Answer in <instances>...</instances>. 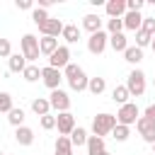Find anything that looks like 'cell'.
I'll list each match as a JSON object with an SVG mask.
<instances>
[{
    "label": "cell",
    "instance_id": "cell-33",
    "mask_svg": "<svg viewBox=\"0 0 155 155\" xmlns=\"http://www.w3.org/2000/svg\"><path fill=\"white\" fill-rule=\"evenodd\" d=\"M15 107H12V97L7 94V92H0V111L2 114H10Z\"/></svg>",
    "mask_w": 155,
    "mask_h": 155
},
{
    "label": "cell",
    "instance_id": "cell-14",
    "mask_svg": "<svg viewBox=\"0 0 155 155\" xmlns=\"http://www.w3.org/2000/svg\"><path fill=\"white\" fill-rule=\"evenodd\" d=\"M124 27L131 29V31H138L143 27V15L140 12H126L124 15Z\"/></svg>",
    "mask_w": 155,
    "mask_h": 155
},
{
    "label": "cell",
    "instance_id": "cell-25",
    "mask_svg": "<svg viewBox=\"0 0 155 155\" xmlns=\"http://www.w3.org/2000/svg\"><path fill=\"white\" fill-rule=\"evenodd\" d=\"M87 90L97 97V94H102L104 90H107V80L104 78H90V82H87Z\"/></svg>",
    "mask_w": 155,
    "mask_h": 155
},
{
    "label": "cell",
    "instance_id": "cell-20",
    "mask_svg": "<svg viewBox=\"0 0 155 155\" xmlns=\"http://www.w3.org/2000/svg\"><path fill=\"white\" fill-rule=\"evenodd\" d=\"M56 48H58V39H53V36H44V39H39V51H41L44 56H51Z\"/></svg>",
    "mask_w": 155,
    "mask_h": 155
},
{
    "label": "cell",
    "instance_id": "cell-12",
    "mask_svg": "<svg viewBox=\"0 0 155 155\" xmlns=\"http://www.w3.org/2000/svg\"><path fill=\"white\" fill-rule=\"evenodd\" d=\"M136 128H138V133L143 136V140H148V143H155V121H150V119L140 116V119L136 121Z\"/></svg>",
    "mask_w": 155,
    "mask_h": 155
},
{
    "label": "cell",
    "instance_id": "cell-21",
    "mask_svg": "<svg viewBox=\"0 0 155 155\" xmlns=\"http://www.w3.org/2000/svg\"><path fill=\"white\" fill-rule=\"evenodd\" d=\"M128 97H131V92L126 90V85H116L114 90H111V99L116 102V104H128Z\"/></svg>",
    "mask_w": 155,
    "mask_h": 155
},
{
    "label": "cell",
    "instance_id": "cell-1",
    "mask_svg": "<svg viewBox=\"0 0 155 155\" xmlns=\"http://www.w3.org/2000/svg\"><path fill=\"white\" fill-rule=\"evenodd\" d=\"M63 73H65V80L70 82V90H75V92H82V90H87V82H90V78L85 75V70H82L80 65H75V63H68V65L63 68Z\"/></svg>",
    "mask_w": 155,
    "mask_h": 155
},
{
    "label": "cell",
    "instance_id": "cell-23",
    "mask_svg": "<svg viewBox=\"0 0 155 155\" xmlns=\"http://www.w3.org/2000/svg\"><path fill=\"white\" fill-rule=\"evenodd\" d=\"M56 155H73L70 136H58V140H56Z\"/></svg>",
    "mask_w": 155,
    "mask_h": 155
},
{
    "label": "cell",
    "instance_id": "cell-35",
    "mask_svg": "<svg viewBox=\"0 0 155 155\" xmlns=\"http://www.w3.org/2000/svg\"><path fill=\"white\" fill-rule=\"evenodd\" d=\"M143 31H148L150 36H155V17H143Z\"/></svg>",
    "mask_w": 155,
    "mask_h": 155
},
{
    "label": "cell",
    "instance_id": "cell-31",
    "mask_svg": "<svg viewBox=\"0 0 155 155\" xmlns=\"http://www.w3.org/2000/svg\"><path fill=\"white\" fill-rule=\"evenodd\" d=\"M31 19H34V24H36V27H41V24L48 19V12H46V10H41V7H34V10H31Z\"/></svg>",
    "mask_w": 155,
    "mask_h": 155
},
{
    "label": "cell",
    "instance_id": "cell-40",
    "mask_svg": "<svg viewBox=\"0 0 155 155\" xmlns=\"http://www.w3.org/2000/svg\"><path fill=\"white\" fill-rule=\"evenodd\" d=\"M150 46H153V51H155V36H153V41H150Z\"/></svg>",
    "mask_w": 155,
    "mask_h": 155
},
{
    "label": "cell",
    "instance_id": "cell-13",
    "mask_svg": "<svg viewBox=\"0 0 155 155\" xmlns=\"http://www.w3.org/2000/svg\"><path fill=\"white\" fill-rule=\"evenodd\" d=\"M104 7H107L109 19H124V15H126V0H109Z\"/></svg>",
    "mask_w": 155,
    "mask_h": 155
},
{
    "label": "cell",
    "instance_id": "cell-30",
    "mask_svg": "<svg viewBox=\"0 0 155 155\" xmlns=\"http://www.w3.org/2000/svg\"><path fill=\"white\" fill-rule=\"evenodd\" d=\"M128 136H131L128 126H121V124H116V126H114V131H111V138H114V140H119V143H124Z\"/></svg>",
    "mask_w": 155,
    "mask_h": 155
},
{
    "label": "cell",
    "instance_id": "cell-11",
    "mask_svg": "<svg viewBox=\"0 0 155 155\" xmlns=\"http://www.w3.org/2000/svg\"><path fill=\"white\" fill-rule=\"evenodd\" d=\"M63 27H65V24H63L58 17H48V19L39 27V31H41L44 36H53V39H56L58 34H63Z\"/></svg>",
    "mask_w": 155,
    "mask_h": 155
},
{
    "label": "cell",
    "instance_id": "cell-44",
    "mask_svg": "<svg viewBox=\"0 0 155 155\" xmlns=\"http://www.w3.org/2000/svg\"><path fill=\"white\" fill-rule=\"evenodd\" d=\"M0 155H5V153H0Z\"/></svg>",
    "mask_w": 155,
    "mask_h": 155
},
{
    "label": "cell",
    "instance_id": "cell-45",
    "mask_svg": "<svg viewBox=\"0 0 155 155\" xmlns=\"http://www.w3.org/2000/svg\"><path fill=\"white\" fill-rule=\"evenodd\" d=\"M150 155H153V153H150Z\"/></svg>",
    "mask_w": 155,
    "mask_h": 155
},
{
    "label": "cell",
    "instance_id": "cell-27",
    "mask_svg": "<svg viewBox=\"0 0 155 155\" xmlns=\"http://www.w3.org/2000/svg\"><path fill=\"white\" fill-rule=\"evenodd\" d=\"M61 36H63V39H65L68 44H75V41L80 39V29H78L75 24H65V27H63V34H61Z\"/></svg>",
    "mask_w": 155,
    "mask_h": 155
},
{
    "label": "cell",
    "instance_id": "cell-26",
    "mask_svg": "<svg viewBox=\"0 0 155 155\" xmlns=\"http://www.w3.org/2000/svg\"><path fill=\"white\" fill-rule=\"evenodd\" d=\"M87 138H90V136H87V131H85L82 126H75V131L70 133V143H73V145H87Z\"/></svg>",
    "mask_w": 155,
    "mask_h": 155
},
{
    "label": "cell",
    "instance_id": "cell-43",
    "mask_svg": "<svg viewBox=\"0 0 155 155\" xmlns=\"http://www.w3.org/2000/svg\"><path fill=\"white\" fill-rule=\"evenodd\" d=\"M153 85H155V78H153Z\"/></svg>",
    "mask_w": 155,
    "mask_h": 155
},
{
    "label": "cell",
    "instance_id": "cell-22",
    "mask_svg": "<svg viewBox=\"0 0 155 155\" xmlns=\"http://www.w3.org/2000/svg\"><path fill=\"white\" fill-rule=\"evenodd\" d=\"M31 111H34L36 116H46V114L51 111V102L44 99V97H36V99L31 102Z\"/></svg>",
    "mask_w": 155,
    "mask_h": 155
},
{
    "label": "cell",
    "instance_id": "cell-15",
    "mask_svg": "<svg viewBox=\"0 0 155 155\" xmlns=\"http://www.w3.org/2000/svg\"><path fill=\"white\" fill-rule=\"evenodd\" d=\"M15 140H17L19 145H31V143H34V131H31L29 126H19V128L15 131Z\"/></svg>",
    "mask_w": 155,
    "mask_h": 155
},
{
    "label": "cell",
    "instance_id": "cell-18",
    "mask_svg": "<svg viewBox=\"0 0 155 155\" xmlns=\"http://www.w3.org/2000/svg\"><path fill=\"white\" fill-rule=\"evenodd\" d=\"M7 65H10L12 73H24V68H27V58H24L22 53H12V56L7 58Z\"/></svg>",
    "mask_w": 155,
    "mask_h": 155
},
{
    "label": "cell",
    "instance_id": "cell-42",
    "mask_svg": "<svg viewBox=\"0 0 155 155\" xmlns=\"http://www.w3.org/2000/svg\"><path fill=\"white\" fill-rule=\"evenodd\" d=\"M153 155H155V143H153Z\"/></svg>",
    "mask_w": 155,
    "mask_h": 155
},
{
    "label": "cell",
    "instance_id": "cell-24",
    "mask_svg": "<svg viewBox=\"0 0 155 155\" xmlns=\"http://www.w3.org/2000/svg\"><path fill=\"white\" fill-rule=\"evenodd\" d=\"M109 44H111V48L119 51V53H124V51L128 48V39H126L124 34H111V36H109Z\"/></svg>",
    "mask_w": 155,
    "mask_h": 155
},
{
    "label": "cell",
    "instance_id": "cell-37",
    "mask_svg": "<svg viewBox=\"0 0 155 155\" xmlns=\"http://www.w3.org/2000/svg\"><path fill=\"white\" fill-rule=\"evenodd\" d=\"M41 128H44V131H51V128H56V116H51V114L41 116Z\"/></svg>",
    "mask_w": 155,
    "mask_h": 155
},
{
    "label": "cell",
    "instance_id": "cell-4",
    "mask_svg": "<svg viewBox=\"0 0 155 155\" xmlns=\"http://www.w3.org/2000/svg\"><path fill=\"white\" fill-rule=\"evenodd\" d=\"M19 46H22V56L29 61V63H34L36 58H39V39L34 36V34H24L22 36V41H19Z\"/></svg>",
    "mask_w": 155,
    "mask_h": 155
},
{
    "label": "cell",
    "instance_id": "cell-8",
    "mask_svg": "<svg viewBox=\"0 0 155 155\" xmlns=\"http://www.w3.org/2000/svg\"><path fill=\"white\" fill-rule=\"evenodd\" d=\"M107 41H109L107 31L90 34V39H87V51H90V53H94V56H99V53H104V48H107Z\"/></svg>",
    "mask_w": 155,
    "mask_h": 155
},
{
    "label": "cell",
    "instance_id": "cell-5",
    "mask_svg": "<svg viewBox=\"0 0 155 155\" xmlns=\"http://www.w3.org/2000/svg\"><path fill=\"white\" fill-rule=\"evenodd\" d=\"M138 119H140V111H138V107H136L133 102L124 104V107L116 111V121H119L121 126H131V124H136Z\"/></svg>",
    "mask_w": 155,
    "mask_h": 155
},
{
    "label": "cell",
    "instance_id": "cell-32",
    "mask_svg": "<svg viewBox=\"0 0 155 155\" xmlns=\"http://www.w3.org/2000/svg\"><path fill=\"white\" fill-rule=\"evenodd\" d=\"M150 41H153V36H150L148 31H143V29H138V31H136V46H138V48H145Z\"/></svg>",
    "mask_w": 155,
    "mask_h": 155
},
{
    "label": "cell",
    "instance_id": "cell-38",
    "mask_svg": "<svg viewBox=\"0 0 155 155\" xmlns=\"http://www.w3.org/2000/svg\"><path fill=\"white\" fill-rule=\"evenodd\" d=\"M15 5H17L19 10H31V0H17Z\"/></svg>",
    "mask_w": 155,
    "mask_h": 155
},
{
    "label": "cell",
    "instance_id": "cell-16",
    "mask_svg": "<svg viewBox=\"0 0 155 155\" xmlns=\"http://www.w3.org/2000/svg\"><path fill=\"white\" fill-rule=\"evenodd\" d=\"M82 27H85L90 34L102 31V19H99V15H85V17H82Z\"/></svg>",
    "mask_w": 155,
    "mask_h": 155
},
{
    "label": "cell",
    "instance_id": "cell-41",
    "mask_svg": "<svg viewBox=\"0 0 155 155\" xmlns=\"http://www.w3.org/2000/svg\"><path fill=\"white\" fill-rule=\"evenodd\" d=\"M99 155H111V153H107V150H104V153H99Z\"/></svg>",
    "mask_w": 155,
    "mask_h": 155
},
{
    "label": "cell",
    "instance_id": "cell-19",
    "mask_svg": "<svg viewBox=\"0 0 155 155\" xmlns=\"http://www.w3.org/2000/svg\"><path fill=\"white\" fill-rule=\"evenodd\" d=\"M104 150H107L104 148V138H99V136H90L87 138V155H99Z\"/></svg>",
    "mask_w": 155,
    "mask_h": 155
},
{
    "label": "cell",
    "instance_id": "cell-7",
    "mask_svg": "<svg viewBox=\"0 0 155 155\" xmlns=\"http://www.w3.org/2000/svg\"><path fill=\"white\" fill-rule=\"evenodd\" d=\"M48 102H51V109H56L58 114L70 109V97H68V92H63L61 87H58V90H53V92L48 94Z\"/></svg>",
    "mask_w": 155,
    "mask_h": 155
},
{
    "label": "cell",
    "instance_id": "cell-39",
    "mask_svg": "<svg viewBox=\"0 0 155 155\" xmlns=\"http://www.w3.org/2000/svg\"><path fill=\"white\" fill-rule=\"evenodd\" d=\"M145 119H150V121H155V104H150L148 109H145V114H143Z\"/></svg>",
    "mask_w": 155,
    "mask_h": 155
},
{
    "label": "cell",
    "instance_id": "cell-17",
    "mask_svg": "<svg viewBox=\"0 0 155 155\" xmlns=\"http://www.w3.org/2000/svg\"><path fill=\"white\" fill-rule=\"evenodd\" d=\"M124 61L131 63V65H138V63L143 61V48H138V46H128V48L124 51Z\"/></svg>",
    "mask_w": 155,
    "mask_h": 155
},
{
    "label": "cell",
    "instance_id": "cell-34",
    "mask_svg": "<svg viewBox=\"0 0 155 155\" xmlns=\"http://www.w3.org/2000/svg\"><path fill=\"white\" fill-rule=\"evenodd\" d=\"M107 29H109V36H111V34H121L124 19H107Z\"/></svg>",
    "mask_w": 155,
    "mask_h": 155
},
{
    "label": "cell",
    "instance_id": "cell-9",
    "mask_svg": "<svg viewBox=\"0 0 155 155\" xmlns=\"http://www.w3.org/2000/svg\"><path fill=\"white\" fill-rule=\"evenodd\" d=\"M41 80H44V85H46V87L53 92V90H58V87H61L63 75H61V70H56V68L46 65V68H41Z\"/></svg>",
    "mask_w": 155,
    "mask_h": 155
},
{
    "label": "cell",
    "instance_id": "cell-36",
    "mask_svg": "<svg viewBox=\"0 0 155 155\" xmlns=\"http://www.w3.org/2000/svg\"><path fill=\"white\" fill-rule=\"evenodd\" d=\"M10 56H12L10 39H0V58H10Z\"/></svg>",
    "mask_w": 155,
    "mask_h": 155
},
{
    "label": "cell",
    "instance_id": "cell-28",
    "mask_svg": "<svg viewBox=\"0 0 155 155\" xmlns=\"http://www.w3.org/2000/svg\"><path fill=\"white\" fill-rule=\"evenodd\" d=\"M22 75H24V80H27V82H36V80L41 78V68H39V65H34V63H29V65L24 68V73H22Z\"/></svg>",
    "mask_w": 155,
    "mask_h": 155
},
{
    "label": "cell",
    "instance_id": "cell-29",
    "mask_svg": "<svg viewBox=\"0 0 155 155\" xmlns=\"http://www.w3.org/2000/svg\"><path fill=\"white\" fill-rule=\"evenodd\" d=\"M7 121L15 126V128H19V126H24V111L22 109H12L10 114H7Z\"/></svg>",
    "mask_w": 155,
    "mask_h": 155
},
{
    "label": "cell",
    "instance_id": "cell-2",
    "mask_svg": "<svg viewBox=\"0 0 155 155\" xmlns=\"http://www.w3.org/2000/svg\"><path fill=\"white\" fill-rule=\"evenodd\" d=\"M119 121H116V116L114 114H97L94 119H92V133L94 136H99V138H104V136H109L111 131H114V126H116Z\"/></svg>",
    "mask_w": 155,
    "mask_h": 155
},
{
    "label": "cell",
    "instance_id": "cell-10",
    "mask_svg": "<svg viewBox=\"0 0 155 155\" xmlns=\"http://www.w3.org/2000/svg\"><path fill=\"white\" fill-rule=\"evenodd\" d=\"M56 128H58L61 136H70V133L75 131V116H73L70 111H61V114L56 116Z\"/></svg>",
    "mask_w": 155,
    "mask_h": 155
},
{
    "label": "cell",
    "instance_id": "cell-3",
    "mask_svg": "<svg viewBox=\"0 0 155 155\" xmlns=\"http://www.w3.org/2000/svg\"><path fill=\"white\" fill-rule=\"evenodd\" d=\"M126 90L131 92V97H140L145 92V73L143 70H131L128 78H126Z\"/></svg>",
    "mask_w": 155,
    "mask_h": 155
},
{
    "label": "cell",
    "instance_id": "cell-6",
    "mask_svg": "<svg viewBox=\"0 0 155 155\" xmlns=\"http://www.w3.org/2000/svg\"><path fill=\"white\" fill-rule=\"evenodd\" d=\"M68 63H70V48H68V46H58V48L48 56V65H51V68H56V70L65 68Z\"/></svg>",
    "mask_w": 155,
    "mask_h": 155
}]
</instances>
